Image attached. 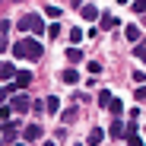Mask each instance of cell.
Returning <instances> with one entry per match:
<instances>
[{
	"instance_id": "cell-7",
	"label": "cell",
	"mask_w": 146,
	"mask_h": 146,
	"mask_svg": "<svg viewBox=\"0 0 146 146\" xmlns=\"http://www.w3.org/2000/svg\"><path fill=\"white\" fill-rule=\"evenodd\" d=\"M22 137H26V140H38V137H41V127H38V124H29L26 130H22Z\"/></svg>"
},
{
	"instance_id": "cell-20",
	"label": "cell",
	"mask_w": 146,
	"mask_h": 146,
	"mask_svg": "<svg viewBox=\"0 0 146 146\" xmlns=\"http://www.w3.org/2000/svg\"><path fill=\"white\" fill-rule=\"evenodd\" d=\"M133 54H137L140 60H146V44H137V48H133Z\"/></svg>"
},
{
	"instance_id": "cell-5",
	"label": "cell",
	"mask_w": 146,
	"mask_h": 146,
	"mask_svg": "<svg viewBox=\"0 0 146 146\" xmlns=\"http://www.w3.org/2000/svg\"><path fill=\"white\" fill-rule=\"evenodd\" d=\"M102 140H105V130H102V127H92V130H89V140H86V143H89V146H99Z\"/></svg>"
},
{
	"instance_id": "cell-4",
	"label": "cell",
	"mask_w": 146,
	"mask_h": 146,
	"mask_svg": "<svg viewBox=\"0 0 146 146\" xmlns=\"http://www.w3.org/2000/svg\"><path fill=\"white\" fill-rule=\"evenodd\" d=\"M29 83H32V73L29 70H16V83L10 89H22V86H29Z\"/></svg>"
},
{
	"instance_id": "cell-22",
	"label": "cell",
	"mask_w": 146,
	"mask_h": 146,
	"mask_svg": "<svg viewBox=\"0 0 146 146\" xmlns=\"http://www.w3.org/2000/svg\"><path fill=\"white\" fill-rule=\"evenodd\" d=\"M137 102H146V83H143V86L137 89Z\"/></svg>"
},
{
	"instance_id": "cell-17",
	"label": "cell",
	"mask_w": 146,
	"mask_h": 146,
	"mask_svg": "<svg viewBox=\"0 0 146 146\" xmlns=\"http://www.w3.org/2000/svg\"><path fill=\"white\" fill-rule=\"evenodd\" d=\"M83 16L86 19H99V10H95V7H83Z\"/></svg>"
},
{
	"instance_id": "cell-3",
	"label": "cell",
	"mask_w": 146,
	"mask_h": 146,
	"mask_svg": "<svg viewBox=\"0 0 146 146\" xmlns=\"http://www.w3.org/2000/svg\"><path fill=\"white\" fill-rule=\"evenodd\" d=\"M10 108H13L16 114H26V111L32 108V102H29V95H22V92H19V95H13V102H10Z\"/></svg>"
},
{
	"instance_id": "cell-10",
	"label": "cell",
	"mask_w": 146,
	"mask_h": 146,
	"mask_svg": "<svg viewBox=\"0 0 146 146\" xmlns=\"http://www.w3.org/2000/svg\"><path fill=\"white\" fill-rule=\"evenodd\" d=\"M99 105H102V108L111 105V92H108V89H99Z\"/></svg>"
},
{
	"instance_id": "cell-27",
	"label": "cell",
	"mask_w": 146,
	"mask_h": 146,
	"mask_svg": "<svg viewBox=\"0 0 146 146\" xmlns=\"http://www.w3.org/2000/svg\"><path fill=\"white\" fill-rule=\"evenodd\" d=\"M16 146H26V143H16Z\"/></svg>"
},
{
	"instance_id": "cell-9",
	"label": "cell",
	"mask_w": 146,
	"mask_h": 146,
	"mask_svg": "<svg viewBox=\"0 0 146 146\" xmlns=\"http://www.w3.org/2000/svg\"><path fill=\"white\" fill-rule=\"evenodd\" d=\"M124 35H127V41H137L140 38V26H124Z\"/></svg>"
},
{
	"instance_id": "cell-25",
	"label": "cell",
	"mask_w": 146,
	"mask_h": 146,
	"mask_svg": "<svg viewBox=\"0 0 146 146\" xmlns=\"http://www.w3.org/2000/svg\"><path fill=\"white\" fill-rule=\"evenodd\" d=\"M117 3H130V0H117Z\"/></svg>"
},
{
	"instance_id": "cell-12",
	"label": "cell",
	"mask_w": 146,
	"mask_h": 146,
	"mask_svg": "<svg viewBox=\"0 0 146 146\" xmlns=\"http://www.w3.org/2000/svg\"><path fill=\"white\" fill-rule=\"evenodd\" d=\"M44 108H48V111H57V108H60L57 95H48V99H44Z\"/></svg>"
},
{
	"instance_id": "cell-11",
	"label": "cell",
	"mask_w": 146,
	"mask_h": 146,
	"mask_svg": "<svg viewBox=\"0 0 146 146\" xmlns=\"http://www.w3.org/2000/svg\"><path fill=\"white\" fill-rule=\"evenodd\" d=\"M60 76H64V83H80V73L76 70H64Z\"/></svg>"
},
{
	"instance_id": "cell-6",
	"label": "cell",
	"mask_w": 146,
	"mask_h": 146,
	"mask_svg": "<svg viewBox=\"0 0 146 146\" xmlns=\"http://www.w3.org/2000/svg\"><path fill=\"white\" fill-rule=\"evenodd\" d=\"M0 80H16V67L13 64H0Z\"/></svg>"
},
{
	"instance_id": "cell-13",
	"label": "cell",
	"mask_w": 146,
	"mask_h": 146,
	"mask_svg": "<svg viewBox=\"0 0 146 146\" xmlns=\"http://www.w3.org/2000/svg\"><path fill=\"white\" fill-rule=\"evenodd\" d=\"M121 133H124V121L114 117V124H111V137H121Z\"/></svg>"
},
{
	"instance_id": "cell-8",
	"label": "cell",
	"mask_w": 146,
	"mask_h": 146,
	"mask_svg": "<svg viewBox=\"0 0 146 146\" xmlns=\"http://www.w3.org/2000/svg\"><path fill=\"white\" fill-rule=\"evenodd\" d=\"M108 111H111L114 117H121V111H124V102H121V99H111V105H108Z\"/></svg>"
},
{
	"instance_id": "cell-19",
	"label": "cell",
	"mask_w": 146,
	"mask_h": 146,
	"mask_svg": "<svg viewBox=\"0 0 146 146\" xmlns=\"http://www.w3.org/2000/svg\"><path fill=\"white\" fill-rule=\"evenodd\" d=\"M10 114H13L10 105H0V121H10Z\"/></svg>"
},
{
	"instance_id": "cell-15",
	"label": "cell",
	"mask_w": 146,
	"mask_h": 146,
	"mask_svg": "<svg viewBox=\"0 0 146 146\" xmlns=\"http://www.w3.org/2000/svg\"><path fill=\"white\" fill-rule=\"evenodd\" d=\"M117 26V16H102V29H114Z\"/></svg>"
},
{
	"instance_id": "cell-14",
	"label": "cell",
	"mask_w": 146,
	"mask_h": 146,
	"mask_svg": "<svg viewBox=\"0 0 146 146\" xmlns=\"http://www.w3.org/2000/svg\"><path fill=\"white\" fill-rule=\"evenodd\" d=\"M60 121H64V124H70V121H76V108H67V111L60 114Z\"/></svg>"
},
{
	"instance_id": "cell-26",
	"label": "cell",
	"mask_w": 146,
	"mask_h": 146,
	"mask_svg": "<svg viewBox=\"0 0 146 146\" xmlns=\"http://www.w3.org/2000/svg\"><path fill=\"white\" fill-rule=\"evenodd\" d=\"M44 146H54V143H44Z\"/></svg>"
},
{
	"instance_id": "cell-16",
	"label": "cell",
	"mask_w": 146,
	"mask_h": 146,
	"mask_svg": "<svg viewBox=\"0 0 146 146\" xmlns=\"http://www.w3.org/2000/svg\"><path fill=\"white\" fill-rule=\"evenodd\" d=\"M44 13H48V19H60V16H64V10H60V7H48Z\"/></svg>"
},
{
	"instance_id": "cell-2",
	"label": "cell",
	"mask_w": 146,
	"mask_h": 146,
	"mask_svg": "<svg viewBox=\"0 0 146 146\" xmlns=\"http://www.w3.org/2000/svg\"><path fill=\"white\" fill-rule=\"evenodd\" d=\"M19 32H35V35H41V32H44V19H41L38 13L22 16V19H19Z\"/></svg>"
},
{
	"instance_id": "cell-1",
	"label": "cell",
	"mask_w": 146,
	"mask_h": 146,
	"mask_svg": "<svg viewBox=\"0 0 146 146\" xmlns=\"http://www.w3.org/2000/svg\"><path fill=\"white\" fill-rule=\"evenodd\" d=\"M41 51H44V48H41L38 38H19V41L13 44V54H16L19 60H38Z\"/></svg>"
},
{
	"instance_id": "cell-21",
	"label": "cell",
	"mask_w": 146,
	"mask_h": 146,
	"mask_svg": "<svg viewBox=\"0 0 146 146\" xmlns=\"http://www.w3.org/2000/svg\"><path fill=\"white\" fill-rule=\"evenodd\" d=\"M133 10L137 13H146V0H133Z\"/></svg>"
},
{
	"instance_id": "cell-24",
	"label": "cell",
	"mask_w": 146,
	"mask_h": 146,
	"mask_svg": "<svg viewBox=\"0 0 146 146\" xmlns=\"http://www.w3.org/2000/svg\"><path fill=\"white\" fill-rule=\"evenodd\" d=\"M7 92H10V89H0V102H3V99H7Z\"/></svg>"
},
{
	"instance_id": "cell-23",
	"label": "cell",
	"mask_w": 146,
	"mask_h": 146,
	"mask_svg": "<svg viewBox=\"0 0 146 146\" xmlns=\"http://www.w3.org/2000/svg\"><path fill=\"white\" fill-rule=\"evenodd\" d=\"M7 48H10V41H7L3 35H0V51H7Z\"/></svg>"
},
{
	"instance_id": "cell-18",
	"label": "cell",
	"mask_w": 146,
	"mask_h": 146,
	"mask_svg": "<svg viewBox=\"0 0 146 146\" xmlns=\"http://www.w3.org/2000/svg\"><path fill=\"white\" fill-rule=\"evenodd\" d=\"M67 57H70V60H80L83 54H80V48H73V44H70V48H67Z\"/></svg>"
}]
</instances>
